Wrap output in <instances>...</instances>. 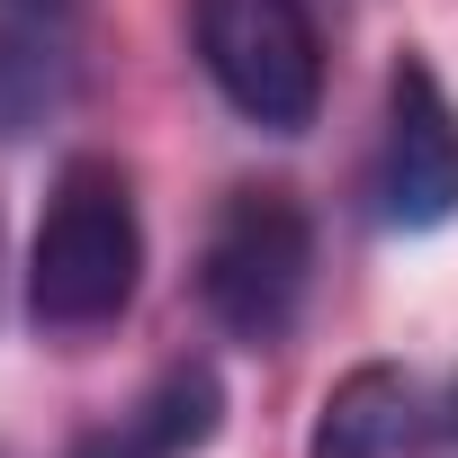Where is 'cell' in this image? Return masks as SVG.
<instances>
[{"label":"cell","instance_id":"6da1fadb","mask_svg":"<svg viewBox=\"0 0 458 458\" xmlns=\"http://www.w3.org/2000/svg\"><path fill=\"white\" fill-rule=\"evenodd\" d=\"M135 279H144V225H135L126 171L90 162V153L64 162L46 225L28 243V324L37 333H99L135 306Z\"/></svg>","mask_w":458,"mask_h":458},{"label":"cell","instance_id":"7a4b0ae2","mask_svg":"<svg viewBox=\"0 0 458 458\" xmlns=\"http://www.w3.org/2000/svg\"><path fill=\"white\" fill-rule=\"evenodd\" d=\"M306 270H315V234H306V207L288 189H234L207 225V252H198V297L225 333L243 342H279L306 306Z\"/></svg>","mask_w":458,"mask_h":458},{"label":"cell","instance_id":"3957f363","mask_svg":"<svg viewBox=\"0 0 458 458\" xmlns=\"http://www.w3.org/2000/svg\"><path fill=\"white\" fill-rule=\"evenodd\" d=\"M198 64L252 126L297 135L324 99V46L306 0H198Z\"/></svg>","mask_w":458,"mask_h":458},{"label":"cell","instance_id":"277c9868","mask_svg":"<svg viewBox=\"0 0 458 458\" xmlns=\"http://www.w3.org/2000/svg\"><path fill=\"white\" fill-rule=\"evenodd\" d=\"M377 216L395 234H431L458 216V108L422 55L386 72V135H377Z\"/></svg>","mask_w":458,"mask_h":458},{"label":"cell","instance_id":"5b68a950","mask_svg":"<svg viewBox=\"0 0 458 458\" xmlns=\"http://www.w3.org/2000/svg\"><path fill=\"white\" fill-rule=\"evenodd\" d=\"M306 458H431V404H422V386L404 369H386V360L351 369L324 395Z\"/></svg>","mask_w":458,"mask_h":458},{"label":"cell","instance_id":"8992f818","mask_svg":"<svg viewBox=\"0 0 458 458\" xmlns=\"http://www.w3.org/2000/svg\"><path fill=\"white\" fill-rule=\"evenodd\" d=\"M216 422H225V386H216L207 360H189V369H162V377H153L117 422H99L72 458H189V449L216 440Z\"/></svg>","mask_w":458,"mask_h":458},{"label":"cell","instance_id":"52a82bcc","mask_svg":"<svg viewBox=\"0 0 458 458\" xmlns=\"http://www.w3.org/2000/svg\"><path fill=\"white\" fill-rule=\"evenodd\" d=\"M64 99H72V72H64V55H55L37 28H10V19H0V144L37 135V126H46Z\"/></svg>","mask_w":458,"mask_h":458}]
</instances>
